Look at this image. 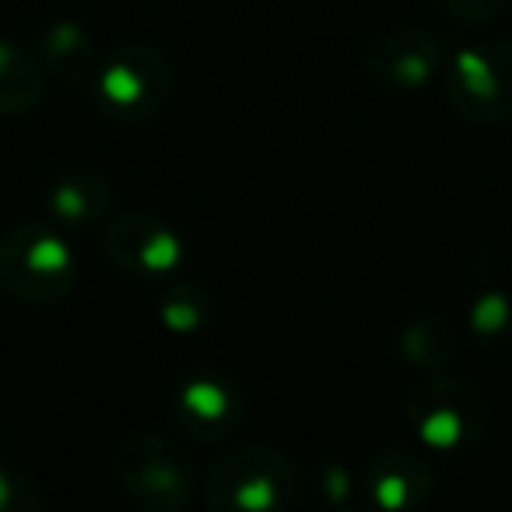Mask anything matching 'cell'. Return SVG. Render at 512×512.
Returning <instances> with one entry per match:
<instances>
[{"mask_svg":"<svg viewBox=\"0 0 512 512\" xmlns=\"http://www.w3.org/2000/svg\"><path fill=\"white\" fill-rule=\"evenodd\" d=\"M299 467L264 442L232 446L204 474V502L214 512H281L299 498Z\"/></svg>","mask_w":512,"mask_h":512,"instance_id":"6da1fadb","label":"cell"},{"mask_svg":"<svg viewBox=\"0 0 512 512\" xmlns=\"http://www.w3.org/2000/svg\"><path fill=\"white\" fill-rule=\"evenodd\" d=\"M78 285L71 242L43 221H25L0 235V288L22 306H57Z\"/></svg>","mask_w":512,"mask_h":512,"instance_id":"7a4b0ae2","label":"cell"},{"mask_svg":"<svg viewBox=\"0 0 512 512\" xmlns=\"http://www.w3.org/2000/svg\"><path fill=\"white\" fill-rule=\"evenodd\" d=\"M116 481L123 495L148 512H183L197 498V467L176 439L134 432L116 446Z\"/></svg>","mask_w":512,"mask_h":512,"instance_id":"3957f363","label":"cell"},{"mask_svg":"<svg viewBox=\"0 0 512 512\" xmlns=\"http://www.w3.org/2000/svg\"><path fill=\"white\" fill-rule=\"evenodd\" d=\"M404 418L428 453H460L477 446L491 425L484 393L449 372H425L407 397Z\"/></svg>","mask_w":512,"mask_h":512,"instance_id":"277c9868","label":"cell"},{"mask_svg":"<svg viewBox=\"0 0 512 512\" xmlns=\"http://www.w3.org/2000/svg\"><path fill=\"white\" fill-rule=\"evenodd\" d=\"M446 99L481 127L512 123V39L463 43L446 60Z\"/></svg>","mask_w":512,"mask_h":512,"instance_id":"5b68a950","label":"cell"},{"mask_svg":"<svg viewBox=\"0 0 512 512\" xmlns=\"http://www.w3.org/2000/svg\"><path fill=\"white\" fill-rule=\"evenodd\" d=\"M99 109L116 123H144L169 102L172 67L148 43H127L102 57L92 81Z\"/></svg>","mask_w":512,"mask_h":512,"instance_id":"8992f818","label":"cell"},{"mask_svg":"<svg viewBox=\"0 0 512 512\" xmlns=\"http://www.w3.org/2000/svg\"><path fill=\"white\" fill-rule=\"evenodd\" d=\"M246 414V397L232 372L225 369H190L176 379L169 393V418L186 439L218 446L232 439Z\"/></svg>","mask_w":512,"mask_h":512,"instance_id":"52a82bcc","label":"cell"},{"mask_svg":"<svg viewBox=\"0 0 512 512\" xmlns=\"http://www.w3.org/2000/svg\"><path fill=\"white\" fill-rule=\"evenodd\" d=\"M102 249L109 264L120 267L134 281H158L172 278L183 267L186 246L172 225L148 211H120L102 232Z\"/></svg>","mask_w":512,"mask_h":512,"instance_id":"ba28073f","label":"cell"},{"mask_svg":"<svg viewBox=\"0 0 512 512\" xmlns=\"http://www.w3.org/2000/svg\"><path fill=\"white\" fill-rule=\"evenodd\" d=\"M362 495L379 512H407L432 498L435 470L418 449L390 446L369 456L362 470Z\"/></svg>","mask_w":512,"mask_h":512,"instance_id":"9c48e42d","label":"cell"},{"mask_svg":"<svg viewBox=\"0 0 512 512\" xmlns=\"http://www.w3.org/2000/svg\"><path fill=\"white\" fill-rule=\"evenodd\" d=\"M442 67V43L432 32L421 29H397L383 32L369 43L365 53V71L376 85L390 92H418L421 85L439 74Z\"/></svg>","mask_w":512,"mask_h":512,"instance_id":"30bf717a","label":"cell"},{"mask_svg":"<svg viewBox=\"0 0 512 512\" xmlns=\"http://www.w3.org/2000/svg\"><path fill=\"white\" fill-rule=\"evenodd\" d=\"M116 186L95 169H71L57 176L46 190V211L64 228L99 225L113 214Z\"/></svg>","mask_w":512,"mask_h":512,"instance_id":"8fae6325","label":"cell"},{"mask_svg":"<svg viewBox=\"0 0 512 512\" xmlns=\"http://www.w3.org/2000/svg\"><path fill=\"white\" fill-rule=\"evenodd\" d=\"M36 57L43 64L46 78L64 81L67 88H85L95 81L102 64V53L95 46L92 32L78 22H53L39 36Z\"/></svg>","mask_w":512,"mask_h":512,"instance_id":"7c38bea8","label":"cell"},{"mask_svg":"<svg viewBox=\"0 0 512 512\" xmlns=\"http://www.w3.org/2000/svg\"><path fill=\"white\" fill-rule=\"evenodd\" d=\"M467 327L481 355L512 365V288L498 281H481L470 292Z\"/></svg>","mask_w":512,"mask_h":512,"instance_id":"4fadbf2b","label":"cell"},{"mask_svg":"<svg viewBox=\"0 0 512 512\" xmlns=\"http://www.w3.org/2000/svg\"><path fill=\"white\" fill-rule=\"evenodd\" d=\"M46 71L32 50L15 39H0V120L25 116L43 102Z\"/></svg>","mask_w":512,"mask_h":512,"instance_id":"5bb4252c","label":"cell"},{"mask_svg":"<svg viewBox=\"0 0 512 512\" xmlns=\"http://www.w3.org/2000/svg\"><path fill=\"white\" fill-rule=\"evenodd\" d=\"M400 355L421 372H446V365L456 358V327L446 316H414L400 330Z\"/></svg>","mask_w":512,"mask_h":512,"instance_id":"9a60e30c","label":"cell"},{"mask_svg":"<svg viewBox=\"0 0 512 512\" xmlns=\"http://www.w3.org/2000/svg\"><path fill=\"white\" fill-rule=\"evenodd\" d=\"M158 320L169 334H197L211 320V292L204 285H169L158 299Z\"/></svg>","mask_w":512,"mask_h":512,"instance_id":"2e32d148","label":"cell"},{"mask_svg":"<svg viewBox=\"0 0 512 512\" xmlns=\"http://www.w3.org/2000/svg\"><path fill=\"white\" fill-rule=\"evenodd\" d=\"M46 498L29 474L11 463H0V512H43Z\"/></svg>","mask_w":512,"mask_h":512,"instance_id":"e0dca14e","label":"cell"},{"mask_svg":"<svg viewBox=\"0 0 512 512\" xmlns=\"http://www.w3.org/2000/svg\"><path fill=\"white\" fill-rule=\"evenodd\" d=\"M442 8L449 11L453 18L470 25H484V22H495L498 15H505L512 0H439Z\"/></svg>","mask_w":512,"mask_h":512,"instance_id":"ac0fdd59","label":"cell"},{"mask_svg":"<svg viewBox=\"0 0 512 512\" xmlns=\"http://www.w3.org/2000/svg\"><path fill=\"white\" fill-rule=\"evenodd\" d=\"M348 491H351L348 474H344V470L337 467V463H327V477H323V495H327L334 505H341V502H348Z\"/></svg>","mask_w":512,"mask_h":512,"instance_id":"d6986e66","label":"cell"}]
</instances>
